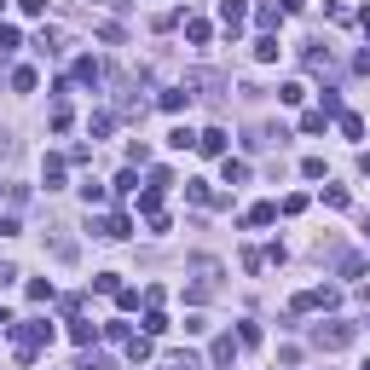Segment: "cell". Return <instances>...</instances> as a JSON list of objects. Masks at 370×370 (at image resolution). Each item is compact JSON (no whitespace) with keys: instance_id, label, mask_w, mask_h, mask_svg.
<instances>
[{"instance_id":"obj_28","label":"cell","mask_w":370,"mask_h":370,"mask_svg":"<svg viewBox=\"0 0 370 370\" xmlns=\"http://www.w3.org/2000/svg\"><path fill=\"white\" fill-rule=\"evenodd\" d=\"M324 203H330V208H347V185H324Z\"/></svg>"},{"instance_id":"obj_16","label":"cell","mask_w":370,"mask_h":370,"mask_svg":"<svg viewBox=\"0 0 370 370\" xmlns=\"http://www.w3.org/2000/svg\"><path fill=\"white\" fill-rule=\"evenodd\" d=\"M99 75H105L99 58H81V64H75V81H87V87H99Z\"/></svg>"},{"instance_id":"obj_23","label":"cell","mask_w":370,"mask_h":370,"mask_svg":"<svg viewBox=\"0 0 370 370\" xmlns=\"http://www.w3.org/2000/svg\"><path fill=\"white\" fill-rule=\"evenodd\" d=\"M81 197H87V208H99V203H105L110 191H105V185H99V179H87V185H81Z\"/></svg>"},{"instance_id":"obj_38","label":"cell","mask_w":370,"mask_h":370,"mask_svg":"<svg viewBox=\"0 0 370 370\" xmlns=\"http://www.w3.org/2000/svg\"><path fill=\"white\" fill-rule=\"evenodd\" d=\"M359 174H364V179H370V151H364V157H359Z\"/></svg>"},{"instance_id":"obj_31","label":"cell","mask_w":370,"mask_h":370,"mask_svg":"<svg viewBox=\"0 0 370 370\" xmlns=\"http://www.w3.org/2000/svg\"><path fill=\"white\" fill-rule=\"evenodd\" d=\"M255 18H260V29H266V35H272V29H278V18H284V12H278V6H260V12H255Z\"/></svg>"},{"instance_id":"obj_11","label":"cell","mask_w":370,"mask_h":370,"mask_svg":"<svg viewBox=\"0 0 370 370\" xmlns=\"http://www.w3.org/2000/svg\"><path fill=\"white\" fill-rule=\"evenodd\" d=\"M220 174H226V185H243V179H249V162H238V157H226V162H220Z\"/></svg>"},{"instance_id":"obj_5","label":"cell","mask_w":370,"mask_h":370,"mask_svg":"<svg viewBox=\"0 0 370 370\" xmlns=\"http://www.w3.org/2000/svg\"><path fill=\"white\" fill-rule=\"evenodd\" d=\"M226 145H231V133H226V127H208V133H197V151H203V157H226Z\"/></svg>"},{"instance_id":"obj_26","label":"cell","mask_w":370,"mask_h":370,"mask_svg":"<svg viewBox=\"0 0 370 370\" xmlns=\"http://www.w3.org/2000/svg\"><path fill=\"white\" fill-rule=\"evenodd\" d=\"M127 191H139V174H133V168L116 174V197H127Z\"/></svg>"},{"instance_id":"obj_40","label":"cell","mask_w":370,"mask_h":370,"mask_svg":"<svg viewBox=\"0 0 370 370\" xmlns=\"http://www.w3.org/2000/svg\"><path fill=\"white\" fill-rule=\"evenodd\" d=\"M359 23H364V29H370V6H364V12H359Z\"/></svg>"},{"instance_id":"obj_39","label":"cell","mask_w":370,"mask_h":370,"mask_svg":"<svg viewBox=\"0 0 370 370\" xmlns=\"http://www.w3.org/2000/svg\"><path fill=\"white\" fill-rule=\"evenodd\" d=\"M6 330H12V318H6V307H0V336H6Z\"/></svg>"},{"instance_id":"obj_13","label":"cell","mask_w":370,"mask_h":370,"mask_svg":"<svg viewBox=\"0 0 370 370\" xmlns=\"http://www.w3.org/2000/svg\"><path fill=\"white\" fill-rule=\"evenodd\" d=\"M318 110L336 122V116H342V92H336V87H324V92H318Z\"/></svg>"},{"instance_id":"obj_3","label":"cell","mask_w":370,"mask_h":370,"mask_svg":"<svg viewBox=\"0 0 370 370\" xmlns=\"http://www.w3.org/2000/svg\"><path fill=\"white\" fill-rule=\"evenodd\" d=\"M336 301H342V295H336L330 284H318V290H301V295H295V312H318V307H336Z\"/></svg>"},{"instance_id":"obj_32","label":"cell","mask_w":370,"mask_h":370,"mask_svg":"<svg viewBox=\"0 0 370 370\" xmlns=\"http://www.w3.org/2000/svg\"><path fill=\"white\" fill-rule=\"evenodd\" d=\"M174 370H203V359H191V353H174Z\"/></svg>"},{"instance_id":"obj_7","label":"cell","mask_w":370,"mask_h":370,"mask_svg":"<svg viewBox=\"0 0 370 370\" xmlns=\"http://www.w3.org/2000/svg\"><path fill=\"white\" fill-rule=\"evenodd\" d=\"M99 336H105V324H87V318H75V324H70V342H75V347H92Z\"/></svg>"},{"instance_id":"obj_35","label":"cell","mask_w":370,"mask_h":370,"mask_svg":"<svg viewBox=\"0 0 370 370\" xmlns=\"http://www.w3.org/2000/svg\"><path fill=\"white\" fill-rule=\"evenodd\" d=\"M18 6H23L29 18H41V12H46V0H18Z\"/></svg>"},{"instance_id":"obj_36","label":"cell","mask_w":370,"mask_h":370,"mask_svg":"<svg viewBox=\"0 0 370 370\" xmlns=\"http://www.w3.org/2000/svg\"><path fill=\"white\" fill-rule=\"evenodd\" d=\"M12 278H18V266H6V260H0V290H6V284H12Z\"/></svg>"},{"instance_id":"obj_12","label":"cell","mask_w":370,"mask_h":370,"mask_svg":"<svg viewBox=\"0 0 370 370\" xmlns=\"http://www.w3.org/2000/svg\"><path fill=\"white\" fill-rule=\"evenodd\" d=\"M145 336H151V342H157V336H168V312H162V307H151V312H145Z\"/></svg>"},{"instance_id":"obj_6","label":"cell","mask_w":370,"mask_h":370,"mask_svg":"<svg viewBox=\"0 0 370 370\" xmlns=\"http://www.w3.org/2000/svg\"><path fill=\"white\" fill-rule=\"evenodd\" d=\"M243 18H249V6H243V0H220V23H226L231 35L243 29Z\"/></svg>"},{"instance_id":"obj_37","label":"cell","mask_w":370,"mask_h":370,"mask_svg":"<svg viewBox=\"0 0 370 370\" xmlns=\"http://www.w3.org/2000/svg\"><path fill=\"white\" fill-rule=\"evenodd\" d=\"M353 64H359V70H364V75H370V46H364V53H359V58H353Z\"/></svg>"},{"instance_id":"obj_20","label":"cell","mask_w":370,"mask_h":370,"mask_svg":"<svg viewBox=\"0 0 370 370\" xmlns=\"http://www.w3.org/2000/svg\"><path fill=\"white\" fill-rule=\"evenodd\" d=\"M75 370H116V364H110L105 353H81V359H75Z\"/></svg>"},{"instance_id":"obj_24","label":"cell","mask_w":370,"mask_h":370,"mask_svg":"<svg viewBox=\"0 0 370 370\" xmlns=\"http://www.w3.org/2000/svg\"><path fill=\"white\" fill-rule=\"evenodd\" d=\"M336 266H342V278H364V255H342Z\"/></svg>"},{"instance_id":"obj_18","label":"cell","mask_w":370,"mask_h":370,"mask_svg":"<svg viewBox=\"0 0 370 370\" xmlns=\"http://www.w3.org/2000/svg\"><path fill=\"white\" fill-rule=\"evenodd\" d=\"M185 105H191V92H185V87H174V92H162V110L174 116V110H185Z\"/></svg>"},{"instance_id":"obj_27","label":"cell","mask_w":370,"mask_h":370,"mask_svg":"<svg viewBox=\"0 0 370 370\" xmlns=\"http://www.w3.org/2000/svg\"><path fill=\"white\" fill-rule=\"evenodd\" d=\"M18 46H23L18 29H12V23H0V53H18Z\"/></svg>"},{"instance_id":"obj_30","label":"cell","mask_w":370,"mask_h":370,"mask_svg":"<svg viewBox=\"0 0 370 370\" xmlns=\"http://www.w3.org/2000/svg\"><path fill=\"white\" fill-rule=\"evenodd\" d=\"M92 290H99V295H116L122 284H116V272H99V278H92Z\"/></svg>"},{"instance_id":"obj_17","label":"cell","mask_w":370,"mask_h":370,"mask_svg":"<svg viewBox=\"0 0 370 370\" xmlns=\"http://www.w3.org/2000/svg\"><path fill=\"white\" fill-rule=\"evenodd\" d=\"M35 81H41V75H35L29 64H18V70H12V87H18V92H35Z\"/></svg>"},{"instance_id":"obj_19","label":"cell","mask_w":370,"mask_h":370,"mask_svg":"<svg viewBox=\"0 0 370 370\" xmlns=\"http://www.w3.org/2000/svg\"><path fill=\"white\" fill-rule=\"evenodd\" d=\"M127 359L145 364V359H151V336H133V342H127Z\"/></svg>"},{"instance_id":"obj_21","label":"cell","mask_w":370,"mask_h":370,"mask_svg":"<svg viewBox=\"0 0 370 370\" xmlns=\"http://www.w3.org/2000/svg\"><path fill=\"white\" fill-rule=\"evenodd\" d=\"M324 127H330V116H324V110H307V116H301V133H324Z\"/></svg>"},{"instance_id":"obj_14","label":"cell","mask_w":370,"mask_h":370,"mask_svg":"<svg viewBox=\"0 0 370 370\" xmlns=\"http://www.w3.org/2000/svg\"><path fill=\"white\" fill-rule=\"evenodd\" d=\"M336 127H342V139H364V122H359L353 110H342V116H336Z\"/></svg>"},{"instance_id":"obj_42","label":"cell","mask_w":370,"mask_h":370,"mask_svg":"<svg viewBox=\"0 0 370 370\" xmlns=\"http://www.w3.org/2000/svg\"><path fill=\"white\" fill-rule=\"evenodd\" d=\"M0 6H6V0H0Z\"/></svg>"},{"instance_id":"obj_22","label":"cell","mask_w":370,"mask_h":370,"mask_svg":"<svg viewBox=\"0 0 370 370\" xmlns=\"http://www.w3.org/2000/svg\"><path fill=\"white\" fill-rule=\"evenodd\" d=\"M168 145H174V151H191V145H197V133H191V127H174V133H168Z\"/></svg>"},{"instance_id":"obj_15","label":"cell","mask_w":370,"mask_h":370,"mask_svg":"<svg viewBox=\"0 0 370 370\" xmlns=\"http://www.w3.org/2000/svg\"><path fill=\"white\" fill-rule=\"evenodd\" d=\"M243 220H249V226H272V220H278V203H255Z\"/></svg>"},{"instance_id":"obj_4","label":"cell","mask_w":370,"mask_h":370,"mask_svg":"<svg viewBox=\"0 0 370 370\" xmlns=\"http://www.w3.org/2000/svg\"><path fill=\"white\" fill-rule=\"evenodd\" d=\"M238 347H243L238 336H220V342L208 347V364H214V370H231V364H238Z\"/></svg>"},{"instance_id":"obj_10","label":"cell","mask_w":370,"mask_h":370,"mask_svg":"<svg viewBox=\"0 0 370 370\" xmlns=\"http://www.w3.org/2000/svg\"><path fill=\"white\" fill-rule=\"evenodd\" d=\"M278 53H284L278 35H260V41H255V58H260V64H278Z\"/></svg>"},{"instance_id":"obj_33","label":"cell","mask_w":370,"mask_h":370,"mask_svg":"<svg viewBox=\"0 0 370 370\" xmlns=\"http://www.w3.org/2000/svg\"><path fill=\"white\" fill-rule=\"evenodd\" d=\"M278 12H284V18H295V12H307V0H278Z\"/></svg>"},{"instance_id":"obj_2","label":"cell","mask_w":370,"mask_h":370,"mask_svg":"<svg viewBox=\"0 0 370 370\" xmlns=\"http://www.w3.org/2000/svg\"><path fill=\"white\" fill-rule=\"evenodd\" d=\"M353 324H312V342L324 347V353H342V347H353Z\"/></svg>"},{"instance_id":"obj_25","label":"cell","mask_w":370,"mask_h":370,"mask_svg":"<svg viewBox=\"0 0 370 370\" xmlns=\"http://www.w3.org/2000/svg\"><path fill=\"white\" fill-rule=\"evenodd\" d=\"M278 99H284V105H301L307 87H301V81H284V87H278Z\"/></svg>"},{"instance_id":"obj_34","label":"cell","mask_w":370,"mask_h":370,"mask_svg":"<svg viewBox=\"0 0 370 370\" xmlns=\"http://www.w3.org/2000/svg\"><path fill=\"white\" fill-rule=\"evenodd\" d=\"M0 238H18V214H0Z\"/></svg>"},{"instance_id":"obj_1","label":"cell","mask_w":370,"mask_h":370,"mask_svg":"<svg viewBox=\"0 0 370 370\" xmlns=\"http://www.w3.org/2000/svg\"><path fill=\"white\" fill-rule=\"evenodd\" d=\"M12 342H18V364H35V353L53 342V324L46 318H29V324H12Z\"/></svg>"},{"instance_id":"obj_41","label":"cell","mask_w":370,"mask_h":370,"mask_svg":"<svg viewBox=\"0 0 370 370\" xmlns=\"http://www.w3.org/2000/svg\"><path fill=\"white\" fill-rule=\"evenodd\" d=\"M364 231H370V214H364Z\"/></svg>"},{"instance_id":"obj_29","label":"cell","mask_w":370,"mask_h":370,"mask_svg":"<svg viewBox=\"0 0 370 370\" xmlns=\"http://www.w3.org/2000/svg\"><path fill=\"white\" fill-rule=\"evenodd\" d=\"M29 301H53V278H35V284H29Z\"/></svg>"},{"instance_id":"obj_8","label":"cell","mask_w":370,"mask_h":370,"mask_svg":"<svg viewBox=\"0 0 370 370\" xmlns=\"http://www.w3.org/2000/svg\"><path fill=\"white\" fill-rule=\"evenodd\" d=\"M185 197H191L197 208H220V203H226L220 191H208V185H203V179H191V185H185Z\"/></svg>"},{"instance_id":"obj_9","label":"cell","mask_w":370,"mask_h":370,"mask_svg":"<svg viewBox=\"0 0 370 370\" xmlns=\"http://www.w3.org/2000/svg\"><path fill=\"white\" fill-rule=\"evenodd\" d=\"M41 179H46V191H58V185H64V157H46Z\"/></svg>"}]
</instances>
